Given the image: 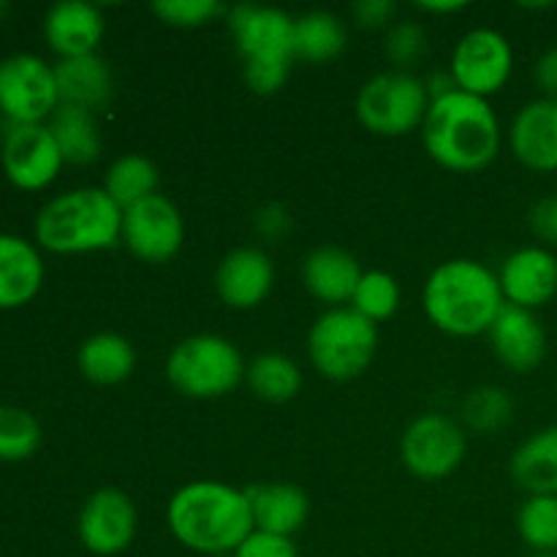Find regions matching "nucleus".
Masks as SVG:
<instances>
[{
    "mask_svg": "<svg viewBox=\"0 0 557 557\" xmlns=\"http://www.w3.org/2000/svg\"><path fill=\"white\" fill-rule=\"evenodd\" d=\"M152 11L172 27H201L226 14L218 0H158L152 3Z\"/></svg>",
    "mask_w": 557,
    "mask_h": 557,
    "instance_id": "nucleus-34",
    "label": "nucleus"
},
{
    "mask_svg": "<svg viewBox=\"0 0 557 557\" xmlns=\"http://www.w3.org/2000/svg\"><path fill=\"white\" fill-rule=\"evenodd\" d=\"M44 286V261L36 245L0 232V310L25 308Z\"/></svg>",
    "mask_w": 557,
    "mask_h": 557,
    "instance_id": "nucleus-20",
    "label": "nucleus"
},
{
    "mask_svg": "<svg viewBox=\"0 0 557 557\" xmlns=\"http://www.w3.org/2000/svg\"><path fill=\"white\" fill-rule=\"evenodd\" d=\"M379 330L354 308H332L315 319L308 335L313 368L332 381H351L370 368Z\"/></svg>",
    "mask_w": 557,
    "mask_h": 557,
    "instance_id": "nucleus-6",
    "label": "nucleus"
},
{
    "mask_svg": "<svg viewBox=\"0 0 557 557\" xmlns=\"http://www.w3.org/2000/svg\"><path fill=\"white\" fill-rule=\"evenodd\" d=\"M422 305L441 332L455 337L487 335L506 297L498 275L473 259H451L435 267L424 283Z\"/></svg>",
    "mask_w": 557,
    "mask_h": 557,
    "instance_id": "nucleus-3",
    "label": "nucleus"
},
{
    "mask_svg": "<svg viewBox=\"0 0 557 557\" xmlns=\"http://www.w3.org/2000/svg\"><path fill=\"white\" fill-rule=\"evenodd\" d=\"M120 239L128 245L136 259L147 264H166L183 248V215L172 199L152 194L123 210V237Z\"/></svg>",
    "mask_w": 557,
    "mask_h": 557,
    "instance_id": "nucleus-12",
    "label": "nucleus"
},
{
    "mask_svg": "<svg viewBox=\"0 0 557 557\" xmlns=\"http://www.w3.org/2000/svg\"><path fill=\"white\" fill-rule=\"evenodd\" d=\"M63 163V152L47 123L9 125L3 145H0V166L14 188H49L58 180Z\"/></svg>",
    "mask_w": 557,
    "mask_h": 557,
    "instance_id": "nucleus-13",
    "label": "nucleus"
},
{
    "mask_svg": "<svg viewBox=\"0 0 557 557\" xmlns=\"http://www.w3.org/2000/svg\"><path fill=\"white\" fill-rule=\"evenodd\" d=\"M60 107L54 65L20 52L0 60V114L11 125H38Z\"/></svg>",
    "mask_w": 557,
    "mask_h": 557,
    "instance_id": "nucleus-9",
    "label": "nucleus"
},
{
    "mask_svg": "<svg viewBox=\"0 0 557 557\" xmlns=\"http://www.w3.org/2000/svg\"><path fill=\"white\" fill-rule=\"evenodd\" d=\"M515 417V400L500 386H482L473 389L462 403V419L476 433H495L504 430Z\"/></svg>",
    "mask_w": 557,
    "mask_h": 557,
    "instance_id": "nucleus-32",
    "label": "nucleus"
},
{
    "mask_svg": "<svg viewBox=\"0 0 557 557\" xmlns=\"http://www.w3.org/2000/svg\"><path fill=\"white\" fill-rule=\"evenodd\" d=\"M76 364L92 384L114 386L131 379L136 368V354L134 346L117 332H98L82 343Z\"/></svg>",
    "mask_w": 557,
    "mask_h": 557,
    "instance_id": "nucleus-24",
    "label": "nucleus"
},
{
    "mask_svg": "<svg viewBox=\"0 0 557 557\" xmlns=\"http://www.w3.org/2000/svg\"><path fill=\"white\" fill-rule=\"evenodd\" d=\"M536 85L544 92V98H555L557 101V47L547 49L542 58L536 60Z\"/></svg>",
    "mask_w": 557,
    "mask_h": 557,
    "instance_id": "nucleus-40",
    "label": "nucleus"
},
{
    "mask_svg": "<svg viewBox=\"0 0 557 557\" xmlns=\"http://www.w3.org/2000/svg\"><path fill=\"white\" fill-rule=\"evenodd\" d=\"M54 79H58L60 103L101 112L109 107L114 96V76L101 54H82V58H65L54 63Z\"/></svg>",
    "mask_w": 557,
    "mask_h": 557,
    "instance_id": "nucleus-22",
    "label": "nucleus"
},
{
    "mask_svg": "<svg viewBox=\"0 0 557 557\" xmlns=\"http://www.w3.org/2000/svg\"><path fill=\"white\" fill-rule=\"evenodd\" d=\"M468 451L466 433L444 413H424L403 433V466L422 482H441L462 466Z\"/></svg>",
    "mask_w": 557,
    "mask_h": 557,
    "instance_id": "nucleus-10",
    "label": "nucleus"
},
{
    "mask_svg": "<svg viewBox=\"0 0 557 557\" xmlns=\"http://www.w3.org/2000/svg\"><path fill=\"white\" fill-rule=\"evenodd\" d=\"M166 379L180 395L194 400L223 397L245 379L243 354L221 335L185 337L169 354Z\"/></svg>",
    "mask_w": 557,
    "mask_h": 557,
    "instance_id": "nucleus-7",
    "label": "nucleus"
},
{
    "mask_svg": "<svg viewBox=\"0 0 557 557\" xmlns=\"http://www.w3.org/2000/svg\"><path fill=\"white\" fill-rule=\"evenodd\" d=\"M9 11H11V9H9V3H0V20H3V16L9 14Z\"/></svg>",
    "mask_w": 557,
    "mask_h": 557,
    "instance_id": "nucleus-42",
    "label": "nucleus"
},
{
    "mask_svg": "<svg viewBox=\"0 0 557 557\" xmlns=\"http://www.w3.org/2000/svg\"><path fill=\"white\" fill-rule=\"evenodd\" d=\"M245 493H248L256 531L292 539L308 522L310 500L297 484H259V487H250Z\"/></svg>",
    "mask_w": 557,
    "mask_h": 557,
    "instance_id": "nucleus-23",
    "label": "nucleus"
},
{
    "mask_svg": "<svg viewBox=\"0 0 557 557\" xmlns=\"http://www.w3.org/2000/svg\"><path fill=\"white\" fill-rule=\"evenodd\" d=\"M41 446V424L30 411L0 406V462H22Z\"/></svg>",
    "mask_w": 557,
    "mask_h": 557,
    "instance_id": "nucleus-30",
    "label": "nucleus"
},
{
    "mask_svg": "<svg viewBox=\"0 0 557 557\" xmlns=\"http://www.w3.org/2000/svg\"><path fill=\"white\" fill-rule=\"evenodd\" d=\"M248 386L270 403H288L302 389V370L286 354H261L245 368Z\"/></svg>",
    "mask_w": 557,
    "mask_h": 557,
    "instance_id": "nucleus-29",
    "label": "nucleus"
},
{
    "mask_svg": "<svg viewBox=\"0 0 557 557\" xmlns=\"http://www.w3.org/2000/svg\"><path fill=\"white\" fill-rule=\"evenodd\" d=\"M509 471L528 495H557V428L533 433L515 451Z\"/></svg>",
    "mask_w": 557,
    "mask_h": 557,
    "instance_id": "nucleus-25",
    "label": "nucleus"
},
{
    "mask_svg": "<svg viewBox=\"0 0 557 557\" xmlns=\"http://www.w3.org/2000/svg\"><path fill=\"white\" fill-rule=\"evenodd\" d=\"M237 52L245 60V82L256 96L281 90L297 60L294 16L272 5L239 3L226 11Z\"/></svg>",
    "mask_w": 557,
    "mask_h": 557,
    "instance_id": "nucleus-5",
    "label": "nucleus"
},
{
    "mask_svg": "<svg viewBox=\"0 0 557 557\" xmlns=\"http://www.w3.org/2000/svg\"><path fill=\"white\" fill-rule=\"evenodd\" d=\"M212 557H234V555H212Z\"/></svg>",
    "mask_w": 557,
    "mask_h": 557,
    "instance_id": "nucleus-44",
    "label": "nucleus"
},
{
    "mask_svg": "<svg viewBox=\"0 0 557 557\" xmlns=\"http://www.w3.org/2000/svg\"><path fill=\"white\" fill-rule=\"evenodd\" d=\"M419 9L430 11V14H457V11L468 9V3H419Z\"/></svg>",
    "mask_w": 557,
    "mask_h": 557,
    "instance_id": "nucleus-41",
    "label": "nucleus"
},
{
    "mask_svg": "<svg viewBox=\"0 0 557 557\" xmlns=\"http://www.w3.org/2000/svg\"><path fill=\"white\" fill-rule=\"evenodd\" d=\"M166 522L183 547L207 557L234 555L256 531L248 493L210 479L177 490L169 500Z\"/></svg>",
    "mask_w": 557,
    "mask_h": 557,
    "instance_id": "nucleus-1",
    "label": "nucleus"
},
{
    "mask_svg": "<svg viewBox=\"0 0 557 557\" xmlns=\"http://www.w3.org/2000/svg\"><path fill=\"white\" fill-rule=\"evenodd\" d=\"M517 161L533 172H557V101L536 98L517 112L509 131Z\"/></svg>",
    "mask_w": 557,
    "mask_h": 557,
    "instance_id": "nucleus-18",
    "label": "nucleus"
},
{
    "mask_svg": "<svg viewBox=\"0 0 557 557\" xmlns=\"http://www.w3.org/2000/svg\"><path fill=\"white\" fill-rule=\"evenodd\" d=\"M395 9L392 0H359L354 3V20L362 27H381L392 20Z\"/></svg>",
    "mask_w": 557,
    "mask_h": 557,
    "instance_id": "nucleus-39",
    "label": "nucleus"
},
{
    "mask_svg": "<svg viewBox=\"0 0 557 557\" xmlns=\"http://www.w3.org/2000/svg\"><path fill=\"white\" fill-rule=\"evenodd\" d=\"M234 557H299V555H297V544H294V539L253 531L243 544H239Z\"/></svg>",
    "mask_w": 557,
    "mask_h": 557,
    "instance_id": "nucleus-36",
    "label": "nucleus"
},
{
    "mask_svg": "<svg viewBox=\"0 0 557 557\" xmlns=\"http://www.w3.org/2000/svg\"><path fill=\"white\" fill-rule=\"evenodd\" d=\"M531 232L549 248H557V196H544L531 207Z\"/></svg>",
    "mask_w": 557,
    "mask_h": 557,
    "instance_id": "nucleus-37",
    "label": "nucleus"
},
{
    "mask_svg": "<svg viewBox=\"0 0 557 557\" xmlns=\"http://www.w3.org/2000/svg\"><path fill=\"white\" fill-rule=\"evenodd\" d=\"M533 557H557V553H536Z\"/></svg>",
    "mask_w": 557,
    "mask_h": 557,
    "instance_id": "nucleus-43",
    "label": "nucleus"
},
{
    "mask_svg": "<svg viewBox=\"0 0 557 557\" xmlns=\"http://www.w3.org/2000/svg\"><path fill=\"white\" fill-rule=\"evenodd\" d=\"M517 531L533 553H557V495H531L517 515Z\"/></svg>",
    "mask_w": 557,
    "mask_h": 557,
    "instance_id": "nucleus-31",
    "label": "nucleus"
},
{
    "mask_svg": "<svg viewBox=\"0 0 557 557\" xmlns=\"http://www.w3.org/2000/svg\"><path fill=\"white\" fill-rule=\"evenodd\" d=\"M487 335L495 357L515 373H533L547 357V332L533 310L506 302Z\"/></svg>",
    "mask_w": 557,
    "mask_h": 557,
    "instance_id": "nucleus-16",
    "label": "nucleus"
},
{
    "mask_svg": "<svg viewBox=\"0 0 557 557\" xmlns=\"http://www.w3.org/2000/svg\"><path fill=\"white\" fill-rule=\"evenodd\" d=\"M430 92L411 71H384L362 85L357 117L375 136H406L422 128L430 109Z\"/></svg>",
    "mask_w": 557,
    "mask_h": 557,
    "instance_id": "nucleus-8",
    "label": "nucleus"
},
{
    "mask_svg": "<svg viewBox=\"0 0 557 557\" xmlns=\"http://www.w3.org/2000/svg\"><path fill=\"white\" fill-rule=\"evenodd\" d=\"M511 65L515 54L509 38L493 27H476L457 41L449 71L462 92L490 98L504 90L511 76Z\"/></svg>",
    "mask_w": 557,
    "mask_h": 557,
    "instance_id": "nucleus-11",
    "label": "nucleus"
},
{
    "mask_svg": "<svg viewBox=\"0 0 557 557\" xmlns=\"http://www.w3.org/2000/svg\"><path fill=\"white\" fill-rule=\"evenodd\" d=\"M158 166L145 156H123L109 166L107 177H103V190L109 199L120 207L128 210L136 201L147 199V196L158 194Z\"/></svg>",
    "mask_w": 557,
    "mask_h": 557,
    "instance_id": "nucleus-28",
    "label": "nucleus"
},
{
    "mask_svg": "<svg viewBox=\"0 0 557 557\" xmlns=\"http://www.w3.org/2000/svg\"><path fill=\"white\" fill-rule=\"evenodd\" d=\"M275 283L272 259L259 248H237L223 256L215 270V292L223 305L250 310L264 302Z\"/></svg>",
    "mask_w": 557,
    "mask_h": 557,
    "instance_id": "nucleus-17",
    "label": "nucleus"
},
{
    "mask_svg": "<svg viewBox=\"0 0 557 557\" xmlns=\"http://www.w3.org/2000/svg\"><path fill=\"white\" fill-rule=\"evenodd\" d=\"M362 275L359 261L337 245H321V248L310 250L302 264L305 288L319 302L335 305V308L351 302Z\"/></svg>",
    "mask_w": 557,
    "mask_h": 557,
    "instance_id": "nucleus-21",
    "label": "nucleus"
},
{
    "mask_svg": "<svg viewBox=\"0 0 557 557\" xmlns=\"http://www.w3.org/2000/svg\"><path fill=\"white\" fill-rule=\"evenodd\" d=\"M500 288L509 305L536 310L557 294V256L544 245L520 248L500 267Z\"/></svg>",
    "mask_w": 557,
    "mask_h": 557,
    "instance_id": "nucleus-15",
    "label": "nucleus"
},
{
    "mask_svg": "<svg viewBox=\"0 0 557 557\" xmlns=\"http://www.w3.org/2000/svg\"><path fill=\"white\" fill-rule=\"evenodd\" d=\"M136 525H139V517H136L134 500L123 490L103 487L96 490L82 506L76 533L87 553L112 557L134 544Z\"/></svg>",
    "mask_w": 557,
    "mask_h": 557,
    "instance_id": "nucleus-14",
    "label": "nucleus"
},
{
    "mask_svg": "<svg viewBox=\"0 0 557 557\" xmlns=\"http://www.w3.org/2000/svg\"><path fill=\"white\" fill-rule=\"evenodd\" d=\"M424 150L449 172H482L500 150V123L487 98L455 90L430 103L422 123Z\"/></svg>",
    "mask_w": 557,
    "mask_h": 557,
    "instance_id": "nucleus-2",
    "label": "nucleus"
},
{
    "mask_svg": "<svg viewBox=\"0 0 557 557\" xmlns=\"http://www.w3.org/2000/svg\"><path fill=\"white\" fill-rule=\"evenodd\" d=\"M346 25L332 11H308L294 20V47L297 58L308 63H326L346 49Z\"/></svg>",
    "mask_w": 557,
    "mask_h": 557,
    "instance_id": "nucleus-27",
    "label": "nucleus"
},
{
    "mask_svg": "<svg viewBox=\"0 0 557 557\" xmlns=\"http://www.w3.org/2000/svg\"><path fill=\"white\" fill-rule=\"evenodd\" d=\"M33 234L49 253H96L120 243L123 210L103 188L65 190L38 210Z\"/></svg>",
    "mask_w": 557,
    "mask_h": 557,
    "instance_id": "nucleus-4",
    "label": "nucleus"
},
{
    "mask_svg": "<svg viewBox=\"0 0 557 557\" xmlns=\"http://www.w3.org/2000/svg\"><path fill=\"white\" fill-rule=\"evenodd\" d=\"M103 30H107L103 14L98 5L85 3V0L54 3L44 16V38L49 49L60 54V60L96 54Z\"/></svg>",
    "mask_w": 557,
    "mask_h": 557,
    "instance_id": "nucleus-19",
    "label": "nucleus"
},
{
    "mask_svg": "<svg viewBox=\"0 0 557 557\" xmlns=\"http://www.w3.org/2000/svg\"><path fill=\"white\" fill-rule=\"evenodd\" d=\"M47 125L49 131H52L54 141H58L60 152H63L65 163L87 166V163L98 161L103 141L101 131H98L96 114L87 112V109L60 103Z\"/></svg>",
    "mask_w": 557,
    "mask_h": 557,
    "instance_id": "nucleus-26",
    "label": "nucleus"
},
{
    "mask_svg": "<svg viewBox=\"0 0 557 557\" xmlns=\"http://www.w3.org/2000/svg\"><path fill=\"white\" fill-rule=\"evenodd\" d=\"M288 226H292V218H288L286 207H281V205L261 207L259 215H256V232L267 239L286 237Z\"/></svg>",
    "mask_w": 557,
    "mask_h": 557,
    "instance_id": "nucleus-38",
    "label": "nucleus"
},
{
    "mask_svg": "<svg viewBox=\"0 0 557 557\" xmlns=\"http://www.w3.org/2000/svg\"><path fill=\"white\" fill-rule=\"evenodd\" d=\"M424 52H428V33L417 22H397L386 36V58L397 65V71L417 65Z\"/></svg>",
    "mask_w": 557,
    "mask_h": 557,
    "instance_id": "nucleus-35",
    "label": "nucleus"
},
{
    "mask_svg": "<svg viewBox=\"0 0 557 557\" xmlns=\"http://www.w3.org/2000/svg\"><path fill=\"white\" fill-rule=\"evenodd\" d=\"M351 308L357 313H362L364 319L373 321V324L392 319L397 313V308H400V286H397V281L389 272H364L357 292H354Z\"/></svg>",
    "mask_w": 557,
    "mask_h": 557,
    "instance_id": "nucleus-33",
    "label": "nucleus"
}]
</instances>
